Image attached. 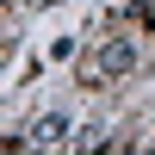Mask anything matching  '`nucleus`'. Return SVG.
<instances>
[{
	"mask_svg": "<svg viewBox=\"0 0 155 155\" xmlns=\"http://www.w3.org/2000/svg\"><path fill=\"white\" fill-rule=\"evenodd\" d=\"M130 62H137V50H130V44L118 37V44H106V50H93V62H87V74H93V81H99V74H124Z\"/></svg>",
	"mask_w": 155,
	"mask_h": 155,
	"instance_id": "1",
	"label": "nucleus"
},
{
	"mask_svg": "<svg viewBox=\"0 0 155 155\" xmlns=\"http://www.w3.org/2000/svg\"><path fill=\"white\" fill-rule=\"evenodd\" d=\"M62 130H68V118H62V112H50V118H37V137H44V143H56Z\"/></svg>",
	"mask_w": 155,
	"mask_h": 155,
	"instance_id": "2",
	"label": "nucleus"
}]
</instances>
